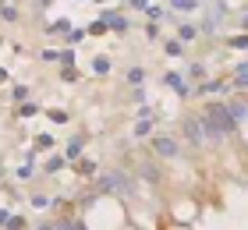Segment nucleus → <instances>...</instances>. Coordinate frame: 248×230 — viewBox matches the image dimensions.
Returning <instances> with one entry per match:
<instances>
[{
    "label": "nucleus",
    "instance_id": "obj_2",
    "mask_svg": "<svg viewBox=\"0 0 248 230\" xmlns=\"http://www.w3.org/2000/svg\"><path fill=\"white\" fill-rule=\"evenodd\" d=\"M227 110H231V117H238V121H241V117H245V113H248V110L241 107V103H231V107H227Z\"/></svg>",
    "mask_w": 248,
    "mask_h": 230
},
{
    "label": "nucleus",
    "instance_id": "obj_3",
    "mask_svg": "<svg viewBox=\"0 0 248 230\" xmlns=\"http://www.w3.org/2000/svg\"><path fill=\"white\" fill-rule=\"evenodd\" d=\"M174 7H181V11H191V0H174Z\"/></svg>",
    "mask_w": 248,
    "mask_h": 230
},
{
    "label": "nucleus",
    "instance_id": "obj_1",
    "mask_svg": "<svg viewBox=\"0 0 248 230\" xmlns=\"http://www.w3.org/2000/svg\"><path fill=\"white\" fill-rule=\"evenodd\" d=\"M156 153L167 156V159H177V145L170 142V138H160V142H156Z\"/></svg>",
    "mask_w": 248,
    "mask_h": 230
}]
</instances>
